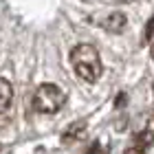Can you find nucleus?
Masks as SVG:
<instances>
[{"mask_svg":"<svg viewBox=\"0 0 154 154\" xmlns=\"http://www.w3.org/2000/svg\"><path fill=\"white\" fill-rule=\"evenodd\" d=\"M145 152H148V150H145V148H141V145H137V143H132L130 148L125 150V154H145Z\"/></svg>","mask_w":154,"mask_h":154,"instance_id":"nucleus-7","label":"nucleus"},{"mask_svg":"<svg viewBox=\"0 0 154 154\" xmlns=\"http://www.w3.org/2000/svg\"><path fill=\"white\" fill-rule=\"evenodd\" d=\"M115 2H121V5H130V2H137V0H115Z\"/></svg>","mask_w":154,"mask_h":154,"instance_id":"nucleus-10","label":"nucleus"},{"mask_svg":"<svg viewBox=\"0 0 154 154\" xmlns=\"http://www.w3.org/2000/svg\"><path fill=\"white\" fill-rule=\"evenodd\" d=\"M71 64L75 68V75L88 84H95L103 73L99 51L93 44H77L71 51Z\"/></svg>","mask_w":154,"mask_h":154,"instance_id":"nucleus-1","label":"nucleus"},{"mask_svg":"<svg viewBox=\"0 0 154 154\" xmlns=\"http://www.w3.org/2000/svg\"><path fill=\"white\" fill-rule=\"evenodd\" d=\"M11 101H13V86L5 77H0V115L11 106Z\"/></svg>","mask_w":154,"mask_h":154,"instance_id":"nucleus-5","label":"nucleus"},{"mask_svg":"<svg viewBox=\"0 0 154 154\" xmlns=\"http://www.w3.org/2000/svg\"><path fill=\"white\" fill-rule=\"evenodd\" d=\"M150 55H152V60H154V38L150 40Z\"/></svg>","mask_w":154,"mask_h":154,"instance_id":"nucleus-9","label":"nucleus"},{"mask_svg":"<svg viewBox=\"0 0 154 154\" xmlns=\"http://www.w3.org/2000/svg\"><path fill=\"white\" fill-rule=\"evenodd\" d=\"M64 101H66L64 90L60 86H55V84H42V86H38L35 93H33V108L42 115L60 112Z\"/></svg>","mask_w":154,"mask_h":154,"instance_id":"nucleus-2","label":"nucleus"},{"mask_svg":"<svg viewBox=\"0 0 154 154\" xmlns=\"http://www.w3.org/2000/svg\"><path fill=\"white\" fill-rule=\"evenodd\" d=\"M134 143H137V145H141V148H145V150H148L150 145L154 143V132H152L150 128H145V130H141V132H139V134L134 137Z\"/></svg>","mask_w":154,"mask_h":154,"instance_id":"nucleus-6","label":"nucleus"},{"mask_svg":"<svg viewBox=\"0 0 154 154\" xmlns=\"http://www.w3.org/2000/svg\"><path fill=\"white\" fill-rule=\"evenodd\" d=\"M84 130H86V121H75V123H71L64 132H62V143H73V141H77V139L84 134Z\"/></svg>","mask_w":154,"mask_h":154,"instance_id":"nucleus-4","label":"nucleus"},{"mask_svg":"<svg viewBox=\"0 0 154 154\" xmlns=\"http://www.w3.org/2000/svg\"><path fill=\"white\" fill-rule=\"evenodd\" d=\"M99 26L108 33H121L125 26H128V18H125V13H121V11H112L103 20H99Z\"/></svg>","mask_w":154,"mask_h":154,"instance_id":"nucleus-3","label":"nucleus"},{"mask_svg":"<svg viewBox=\"0 0 154 154\" xmlns=\"http://www.w3.org/2000/svg\"><path fill=\"white\" fill-rule=\"evenodd\" d=\"M86 154H101V145H99V143H93V145L88 148Z\"/></svg>","mask_w":154,"mask_h":154,"instance_id":"nucleus-8","label":"nucleus"}]
</instances>
